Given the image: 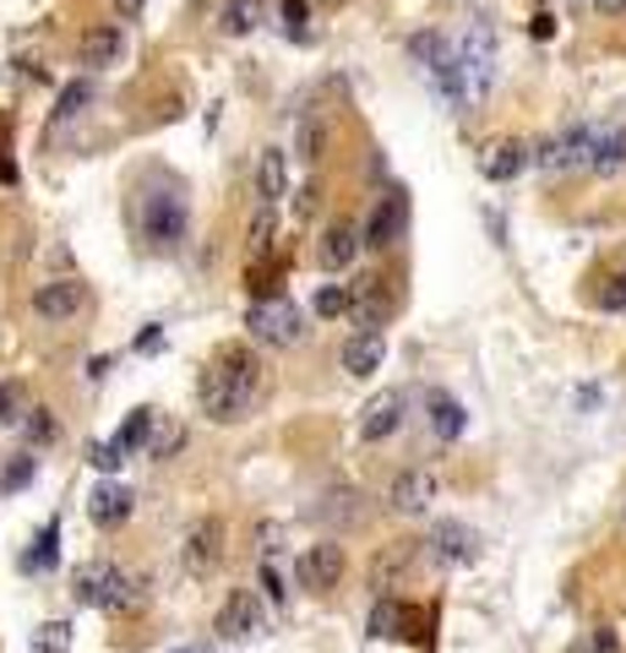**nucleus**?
Here are the masks:
<instances>
[{"mask_svg":"<svg viewBox=\"0 0 626 653\" xmlns=\"http://www.w3.org/2000/svg\"><path fill=\"white\" fill-rule=\"evenodd\" d=\"M196 397H202V414L218 419V425H235L246 419L250 403L261 397V360L250 354L246 343H229L213 354V365L202 371L196 382Z\"/></svg>","mask_w":626,"mask_h":653,"instance_id":"obj_1","label":"nucleus"},{"mask_svg":"<svg viewBox=\"0 0 626 653\" xmlns=\"http://www.w3.org/2000/svg\"><path fill=\"white\" fill-rule=\"evenodd\" d=\"M246 326L250 338L267 343V349H295L306 338V317H300L295 300H256L246 311Z\"/></svg>","mask_w":626,"mask_h":653,"instance_id":"obj_2","label":"nucleus"},{"mask_svg":"<svg viewBox=\"0 0 626 653\" xmlns=\"http://www.w3.org/2000/svg\"><path fill=\"white\" fill-rule=\"evenodd\" d=\"M142 235H147L153 251H181V240H186V201H181V191L142 196Z\"/></svg>","mask_w":626,"mask_h":653,"instance_id":"obj_3","label":"nucleus"},{"mask_svg":"<svg viewBox=\"0 0 626 653\" xmlns=\"http://www.w3.org/2000/svg\"><path fill=\"white\" fill-rule=\"evenodd\" d=\"M458 65H463L469 99H485L491 82H496V33H491V22H474V28L458 39Z\"/></svg>","mask_w":626,"mask_h":653,"instance_id":"obj_4","label":"nucleus"},{"mask_svg":"<svg viewBox=\"0 0 626 653\" xmlns=\"http://www.w3.org/2000/svg\"><path fill=\"white\" fill-rule=\"evenodd\" d=\"M414 61H425V71L437 76V87L447 93V104H469V82H463V65H458V50L441 39V33H420L414 44Z\"/></svg>","mask_w":626,"mask_h":653,"instance_id":"obj_5","label":"nucleus"},{"mask_svg":"<svg viewBox=\"0 0 626 653\" xmlns=\"http://www.w3.org/2000/svg\"><path fill=\"white\" fill-rule=\"evenodd\" d=\"M594 126H566L562 136H551L545 147H534V164L551 169V175H572V169H588L594 164Z\"/></svg>","mask_w":626,"mask_h":653,"instance_id":"obj_6","label":"nucleus"},{"mask_svg":"<svg viewBox=\"0 0 626 653\" xmlns=\"http://www.w3.org/2000/svg\"><path fill=\"white\" fill-rule=\"evenodd\" d=\"M338 578H343V545L321 539V545H306V550L295 556V583L300 588L327 593V588H338Z\"/></svg>","mask_w":626,"mask_h":653,"instance_id":"obj_7","label":"nucleus"},{"mask_svg":"<svg viewBox=\"0 0 626 653\" xmlns=\"http://www.w3.org/2000/svg\"><path fill=\"white\" fill-rule=\"evenodd\" d=\"M213 632H218V638H229V643H246V638H256V632H261V599H256L250 588H235V593L218 604Z\"/></svg>","mask_w":626,"mask_h":653,"instance_id":"obj_8","label":"nucleus"},{"mask_svg":"<svg viewBox=\"0 0 626 653\" xmlns=\"http://www.w3.org/2000/svg\"><path fill=\"white\" fill-rule=\"evenodd\" d=\"M224 518H202V522H191V533H186V550H181V561H186V572L191 578H207L218 561H224Z\"/></svg>","mask_w":626,"mask_h":653,"instance_id":"obj_9","label":"nucleus"},{"mask_svg":"<svg viewBox=\"0 0 626 653\" xmlns=\"http://www.w3.org/2000/svg\"><path fill=\"white\" fill-rule=\"evenodd\" d=\"M409 229V196L403 191H387L381 201L371 207V224H366V246L371 251H392Z\"/></svg>","mask_w":626,"mask_h":653,"instance_id":"obj_10","label":"nucleus"},{"mask_svg":"<svg viewBox=\"0 0 626 653\" xmlns=\"http://www.w3.org/2000/svg\"><path fill=\"white\" fill-rule=\"evenodd\" d=\"M431 556L437 561H447V567H474L480 561V533L469 528V522H452V518H441L437 528H431Z\"/></svg>","mask_w":626,"mask_h":653,"instance_id":"obj_11","label":"nucleus"},{"mask_svg":"<svg viewBox=\"0 0 626 653\" xmlns=\"http://www.w3.org/2000/svg\"><path fill=\"white\" fill-rule=\"evenodd\" d=\"M431 501H437V479H431L425 468H403V474L387 485V507L403 512V518H420Z\"/></svg>","mask_w":626,"mask_h":653,"instance_id":"obj_12","label":"nucleus"},{"mask_svg":"<svg viewBox=\"0 0 626 653\" xmlns=\"http://www.w3.org/2000/svg\"><path fill=\"white\" fill-rule=\"evenodd\" d=\"M528 164H534V147H528V142H517V136H501V142H491V147H485V158H480L485 180H496V186L517 180Z\"/></svg>","mask_w":626,"mask_h":653,"instance_id":"obj_13","label":"nucleus"},{"mask_svg":"<svg viewBox=\"0 0 626 653\" xmlns=\"http://www.w3.org/2000/svg\"><path fill=\"white\" fill-rule=\"evenodd\" d=\"M131 507H136V496H131V485H121V479H104L88 496V518L99 522V528H121L131 518Z\"/></svg>","mask_w":626,"mask_h":653,"instance_id":"obj_14","label":"nucleus"},{"mask_svg":"<svg viewBox=\"0 0 626 653\" xmlns=\"http://www.w3.org/2000/svg\"><path fill=\"white\" fill-rule=\"evenodd\" d=\"M338 360H343V371L349 376H376L381 371V360H387V343H381V332H355V338H343V349H338Z\"/></svg>","mask_w":626,"mask_h":653,"instance_id":"obj_15","label":"nucleus"},{"mask_svg":"<svg viewBox=\"0 0 626 653\" xmlns=\"http://www.w3.org/2000/svg\"><path fill=\"white\" fill-rule=\"evenodd\" d=\"M76 50H82V65H88V71H104V65H115V61H121V50H125L121 22H99V28H88Z\"/></svg>","mask_w":626,"mask_h":653,"instance_id":"obj_16","label":"nucleus"},{"mask_svg":"<svg viewBox=\"0 0 626 653\" xmlns=\"http://www.w3.org/2000/svg\"><path fill=\"white\" fill-rule=\"evenodd\" d=\"M33 311H39L44 322H65V317H76V311H82V283H76V278H55V283H44V289L33 294Z\"/></svg>","mask_w":626,"mask_h":653,"instance_id":"obj_17","label":"nucleus"},{"mask_svg":"<svg viewBox=\"0 0 626 653\" xmlns=\"http://www.w3.org/2000/svg\"><path fill=\"white\" fill-rule=\"evenodd\" d=\"M371 638H420V610L403 599H381L371 610Z\"/></svg>","mask_w":626,"mask_h":653,"instance_id":"obj_18","label":"nucleus"},{"mask_svg":"<svg viewBox=\"0 0 626 653\" xmlns=\"http://www.w3.org/2000/svg\"><path fill=\"white\" fill-rule=\"evenodd\" d=\"M360 246H366V235L349 224V218H338V224H327V235H321V267H332V272H343L349 261L360 257Z\"/></svg>","mask_w":626,"mask_h":653,"instance_id":"obj_19","label":"nucleus"},{"mask_svg":"<svg viewBox=\"0 0 626 653\" xmlns=\"http://www.w3.org/2000/svg\"><path fill=\"white\" fill-rule=\"evenodd\" d=\"M115 583H121V567L93 561V567H82V572H76L71 599H76V604H99V610H110V593H115Z\"/></svg>","mask_w":626,"mask_h":653,"instance_id":"obj_20","label":"nucleus"},{"mask_svg":"<svg viewBox=\"0 0 626 653\" xmlns=\"http://www.w3.org/2000/svg\"><path fill=\"white\" fill-rule=\"evenodd\" d=\"M398 425H403V397H398V392H381V397H371V403H366V414H360V436H366V442H387Z\"/></svg>","mask_w":626,"mask_h":653,"instance_id":"obj_21","label":"nucleus"},{"mask_svg":"<svg viewBox=\"0 0 626 653\" xmlns=\"http://www.w3.org/2000/svg\"><path fill=\"white\" fill-rule=\"evenodd\" d=\"M387 317H392V294L381 289V278L355 283V322H360V332H376Z\"/></svg>","mask_w":626,"mask_h":653,"instance_id":"obj_22","label":"nucleus"},{"mask_svg":"<svg viewBox=\"0 0 626 653\" xmlns=\"http://www.w3.org/2000/svg\"><path fill=\"white\" fill-rule=\"evenodd\" d=\"M289 196V169H284V147H267L261 164H256V201L278 207Z\"/></svg>","mask_w":626,"mask_h":653,"instance_id":"obj_23","label":"nucleus"},{"mask_svg":"<svg viewBox=\"0 0 626 653\" xmlns=\"http://www.w3.org/2000/svg\"><path fill=\"white\" fill-rule=\"evenodd\" d=\"M425 408H431V431H437L441 442H458V436L469 431V408H463L452 392H431Z\"/></svg>","mask_w":626,"mask_h":653,"instance_id":"obj_24","label":"nucleus"},{"mask_svg":"<svg viewBox=\"0 0 626 653\" xmlns=\"http://www.w3.org/2000/svg\"><path fill=\"white\" fill-rule=\"evenodd\" d=\"M55 561H61V522L50 518L39 528V539L22 550V572H55Z\"/></svg>","mask_w":626,"mask_h":653,"instance_id":"obj_25","label":"nucleus"},{"mask_svg":"<svg viewBox=\"0 0 626 653\" xmlns=\"http://www.w3.org/2000/svg\"><path fill=\"white\" fill-rule=\"evenodd\" d=\"M594 175H622L626 169V126H610L594 136Z\"/></svg>","mask_w":626,"mask_h":653,"instance_id":"obj_26","label":"nucleus"},{"mask_svg":"<svg viewBox=\"0 0 626 653\" xmlns=\"http://www.w3.org/2000/svg\"><path fill=\"white\" fill-rule=\"evenodd\" d=\"M321 153H327V121H321V115H300V121H295V158L316 164Z\"/></svg>","mask_w":626,"mask_h":653,"instance_id":"obj_27","label":"nucleus"},{"mask_svg":"<svg viewBox=\"0 0 626 653\" xmlns=\"http://www.w3.org/2000/svg\"><path fill=\"white\" fill-rule=\"evenodd\" d=\"M278 22L289 44H311V6L306 0H278Z\"/></svg>","mask_w":626,"mask_h":653,"instance_id":"obj_28","label":"nucleus"},{"mask_svg":"<svg viewBox=\"0 0 626 653\" xmlns=\"http://www.w3.org/2000/svg\"><path fill=\"white\" fill-rule=\"evenodd\" d=\"M316 317H327V322L355 317V283H327V289L316 294Z\"/></svg>","mask_w":626,"mask_h":653,"instance_id":"obj_29","label":"nucleus"},{"mask_svg":"<svg viewBox=\"0 0 626 653\" xmlns=\"http://www.w3.org/2000/svg\"><path fill=\"white\" fill-rule=\"evenodd\" d=\"M256 17H261V0H229L218 22H224L229 39H246V33H256Z\"/></svg>","mask_w":626,"mask_h":653,"instance_id":"obj_30","label":"nucleus"},{"mask_svg":"<svg viewBox=\"0 0 626 653\" xmlns=\"http://www.w3.org/2000/svg\"><path fill=\"white\" fill-rule=\"evenodd\" d=\"M22 436L33 442V447H50L55 442V414L39 403V408H28V419H22Z\"/></svg>","mask_w":626,"mask_h":653,"instance_id":"obj_31","label":"nucleus"},{"mask_svg":"<svg viewBox=\"0 0 626 653\" xmlns=\"http://www.w3.org/2000/svg\"><path fill=\"white\" fill-rule=\"evenodd\" d=\"M147 436H153V408H136V414H131V419L121 425V436H115V442H121L125 453H136Z\"/></svg>","mask_w":626,"mask_h":653,"instance_id":"obj_32","label":"nucleus"},{"mask_svg":"<svg viewBox=\"0 0 626 653\" xmlns=\"http://www.w3.org/2000/svg\"><path fill=\"white\" fill-rule=\"evenodd\" d=\"M267 251H273V207L261 201V207H256V224H250V257L261 261Z\"/></svg>","mask_w":626,"mask_h":653,"instance_id":"obj_33","label":"nucleus"},{"mask_svg":"<svg viewBox=\"0 0 626 653\" xmlns=\"http://www.w3.org/2000/svg\"><path fill=\"white\" fill-rule=\"evenodd\" d=\"M65 649H71V626L65 621H50V626L33 632V653H65Z\"/></svg>","mask_w":626,"mask_h":653,"instance_id":"obj_34","label":"nucleus"},{"mask_svg":"<svg viewBox=\"0 0 626 653\" xmlns=\"http://www.w3.org/2000/svg\"><path fill=\"white\" fill-rule=\"evenodd\" d=\"M33 474H39V457H33V453H28V457H17V463H11V468L0 474V490L11 496V490H22V485H28Z\"/></svg>","mask_w":626,"mask_h":653,"instance_id":"obj_35","label":"nucleus"},{"mask_svg":"<svg viewBox=\"0 0 626 653\" xmlns=\"http://www.w3.org/2000/svg\"><path fill=\"white\" fill-rule=\"evenodd\" d=\"M599 311H626V272H610L599 289Z\"/></svg>","mask_w":626,"mask_h":653,"instance_id":"obj_36","label":"nucleus"},{"mask_svg":"<svg viewBox=\"0 0 626 653\" xmlns=\"http://www.w3.org/2000/svg\"><path fill=\"white\" fill-rule=\"evenodd\" d=\"M88 457H93V468H104V474H115V468H121V463H125V457H131V453H125L121 442H99V447H93V453H88Z\"/></svg>","mask_w":626,"mask_h":653,"instance_id":"obj_37","label":"nucleus"},{"mask_svg":"<svg viewBox=\"0 0 626 653\" xmlns=\"http://www.w3.org/2000/svg\"><path fill=\"white\" fill-rule=\"evenodd\" d=\"M17 414H22V392L0 382V425H17Z\"/></svg>","mask_w":626,"mask_h":653,"instance_id":"obj_38","label":"nucleus"},{"mask_svg":"<svg viewBox=\"0 0 626 653\" xmlns=\"http://www.w3.org/2000/svg\"><path fill=\"white\" fill-rule=\"evenodd\" d=\"M76 104H88V82H71V87H65L61 93V110H55V115H76Z\"/></svg>","mask_w":626,"mask_h":653,"instance_id":"obj_39","label":"nucleus"},{"mask_svg":"<svg viewBox=\"0 0 626 653\" xmlns=\"http://www.w3.org/2000/svg\"><path fill=\"white\" fill-rule=\"evenodd\" d=\"M158 343H164V326H147V332H142V338H136V349H142V354H153V349H158Z\"/></svg>","mask_w":626,"mask_h":653,"instance_id":"obj_40","label":"nucleus"},{"mask_svg":"<svg viewBox=\"0 0 626 653\" xmlns=\"http://www.w3.org/2000/svg\"><path fill=\"white\" fill-rule=\"evenodd\" d=\"M551 33H556V17L540 11V17H534V39H551Z\"/></svg>","mask_w":626,"mask_h":653,"instance_id":"obj_41","label":"nucleus"},{"mask_svg":"<svg viewBox=\"0 0 626 653\" xmlns=\"http://www.w3.org/2000/svg\"><path fill=\"white\" fill-rule=\"evenodd\" d=\"M175 447H181V431H170V436H158V442H153V457L175 453Z\"/></svg>","mask_w":626,"mask_h":653,"instance_id":"obj_42","label":"nucleus"},{"mask_svg":"<svg viewBox=\"0 0 626 653\" xmlns=\"http://www.w3.org/2000/svg\"><path fill=\"white\" fill-rule=\"evenodd\" d=\"M311 207H316V180H311V186H306V191H300V201H295V218H306Z\"/></svg>","mask_w":626,"mask_h":653,"instance_id":"obj_43","label":"nucleus"},{"mask_svg":"<svg viewBox=\"0 0 626 653\" xmlns=\"http://www.w3.org/2000/svg\"><path fill=\"white\" fill-rule=\"evenodd\" d=\"M142 6H147V0H115V11H121L125 22H131V17H142Z\"/></svg>","mask_w":626,"mask_h":653,"instance_id":"obj_44","label":"nucleus"},{"mask_svg":"<svg viewBox=\"0 0 626 653\" xmlns=\"http://www.w3.org/2000/svg\"><path fill=\"white\" fill-rule=\"evenodd\" d=\"M599 11H626V0H594Z\"/></svg>","mask_w":626,"mask_h":653,"instance_id":"obj_45","label":"nucleus"},{"mask_svg":"<svg viewBox=\"0 0 626 653\" xmlns=\"http://www.w3.org/2000/svg\"><path fill=\"white\" fill-rule=\"evenodd\" d=\"M170 653H213V649H202V643H181V649H170Z\"/></svg>","mask_w":626,"mask_h":653,"instance_id":"obj_46","label":"nucleus"}]
</instances>
